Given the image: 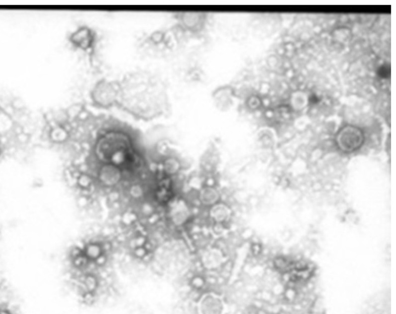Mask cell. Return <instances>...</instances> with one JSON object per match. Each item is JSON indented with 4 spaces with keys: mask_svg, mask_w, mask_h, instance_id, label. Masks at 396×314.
Here are the masks:
<instances>
[{
    "mask_svg": "<svg viewBox=\"0 0 396 314\" xmlns=\"http://www.w3.org/2000/svg\"><path fill=\"white\" fill-rule=\"evenodd\" d=\"M197 310L198 314H223V305L217 296L205 295L198 301Z\"/></svg>",
    "mask_w": 396,
    "mask_h": 314,
    "instance_id": "1",
    "label": "cell"
},
{
    "mask_svg": "<svg viewBox=\"0 0 396 314\" xmlns=\"http://www.w3.org/2000/svg\"><path fill=\"white\" fill-rule=\"evenodd\" d=\"M0 314H12L9 310L4 309V308H1L0 309Z\"/></svg>",
    "mask_w": 396,
    "mask_h": 314,
    "instance_id": "3",
    "label": "cell"
},
{
    "mask_svg": "<svg viewBox=\"0 0 396 314\" xmlns=\"http://www.w3.org/2000/svg\"><path fill=\"white\" fill-rule=\"evenodd\" d=\"M390 68H387L386 66H382L379 69V74L382 76V78H387L390 75Z\"/></svg>",
    "mask_w": 396,
    "mask_h": 314,
    "instance_id": "2",
    "label": "cell"
},
{
    "mask_svg": "<svg viewBox=\"0 0 396 314\" xmlns=\"http://www.w3.org/2000/svg\"><path fill=\"white\" fill-rule=\"evenodd\" d=\"M2 289V281H0V290Z\"/></svg>",
    "mask_w": 396,
    "mask_h": 314,
    "instance_id": "4",
    "label": "cell"
}]
</instances>
